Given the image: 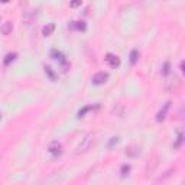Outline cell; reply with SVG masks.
Returning <instances> with one entry per match:
<instances>
[{
    "mask_svg": "<svg viewBox=\"0 0 185 185\" xmlns=\"http://www.w3.org/2000/svg\"><path fill=\"white\" fill-rule=\"evenodd\" d=\"M93 139H94V135L93 133H87L86 136H84V139H81V142L80 145L77 146V153H80V152H86L87 149L90 147V145L93 143Z\"/></svg>",
    "mask_w": 185,
    "mask_h": 185,
    "instance_id": "obj_1",
    "label": "cell"
},
{
    "mask_svg": "<svg viewBox=\"0 0 185 185\" xmlns=\"http://www.w3.org/2000/svg\"><path fill=\"white\" fill-rule=\"evenodd\" d=\"M107 80H109V74L101 71V72H97V74H94V75H93V78H91V82H93L94 86H101V84H104Z\"/></svg>",
    "mask_w": 185,
    "mask_h": 185,
    "instance_id": "obj_2",
    "label": "cell"
},
{
    "mask_svg": "<svg viewBox=\"0 0 185 185\" xmlns=\"http://www.w3.org/2000/svg\"><path fill=\"white\" fill-rule=\"evenodd\" d=\"M106 64L110 66V68H117V66L120 65V58L117 57V55H114V54H107L104 58Z\"/></svg>",
    "mask_w": 185,
    "mask_h": 185,
    "instance_id": "obj_3",
    "label": "cell"
},
{
    "mask_svg": "<svg viewBox=\"0 0 185 185\" xmlns=\"http://www.w3.org/2000/svg\"><path fill=\"white\" fill-rule=\"evenodd\" d=\"M48 152L51 153L52 156H59V155L62 153V145L59 142L49 143V146H48Z\"/></svg>",
    "mask_w": 185,
    "mask_h": 185,
    "instance_id": "obj_4",
    "label": "cell"
},
{
    "mask_svg": "<svg viewBox=\"0 0 185 185\" xmlns=\"http://www.w3.org/2000/svg\"><path fill=\"white\" fill-rule=\"evenodd\" d=\"M179 86H181V81H179V78L175 75H174V80L166 81V90L168 91H174V93H175V91L179 88Z\"/></svg>",
    "mask_w": 185,
    "mask_h": 185,
    "instance_id": "obj_5",
    "label": "cell"
},
{
    "mask_svg": "<svg viewBox=\"0 0 185 185\" xmlns=\"http://www.w3.org/2000/svg\"><path fill=\"white\" fill-rule=\"evenodd\" d=\"M169 106H171V101H166L165 104H163V107H162L159 111H158V114H156V122H163L165 120V117H166V113H168V110H169Z\"/></svg>",
    "mask_w": 185,
    "mask_h": 185,
    "instance_id": "obj_6",
    "label": "cell"
},
{
    "mask_svg": "<svg viewBox=\"0 0 185 185\" xmlns=\"http://www.w3.org/2000/svg\"><path fill=\"white\" fill-rule=\"evenodd\" d=\"M12 30H13V25H12V22H5V23L2 25V28H0V32L3 33L5 36H7L9 33H12Z\"/></svg>",
    "mask_w": 185,
    "mask_h": 185,
    "instance_id": "obj_7",
    "label": "cell"
},
{
    "mask_svg": "<svg viewBox=\"0 0 185 185\" xmlns=\"http://www.w3.org/2000/svg\"><path fill=\"white\" fill-rule=\"evenodd\" d=\"M54 30H55V23H48L46 26L42 28V35L43 36H51Z\"/></svg>",
    "mask_w": 185,
    "mask_h": 185,
    "instance_id": "obj_8",
    "label": "cell"
},
{
    "mask_svg": "<svg viewBox=\"0 0 185 185\" xmlns=\"http://www.w3.org/2000/svg\"><path fill=\"white\" fill-rule=\"evenodd\" d=\"M72 28L77 29V30H86L87 23L84 20H77V22H72Z\"/></svg>",
    "mask_w": 185,
    "mask_h": 185,
    "instance_id": "obj_9",
    "label": "cell"
},
{
    "mask_svg": "<svg viewBox=\"0 0 185 185\" xmlns=\"http://www.w3.org/2000/svg\"><path fill=\"white\" fill-rule=\"evenodd\" d=\"M51 57H52L54 59H57V61H59V62L65 59V57H64V54L59 52L58 49H52V51H51Z\"/></svg>",
    "mask_w": 185,
    "mask_h": 185,
    "instance_id": "obj_10",
    "label": "cell"
},
{
    "mask_svg": "<svg viewBox=\"0 0 185 185\" xmlns=\"http://www.w3.org/2000/svg\"><path fill=\"white\" fill-rule=\"evenodd\" d=\"M139 55H140V54H139L138 49H133L132 52H130V64H132V65H135V64L139 61Z\"/></svg>",
    "mask_w": 185,
    "mask_h": 185,
    "instance_id": "obj_11",
    "label": "cell"
},
{
    "mask_svg": "<svg viewBox=\"0 0 185 185\" xmlns=\"http://www.w3.org/2000/svg\"><path fill=\"white\" fill-rule=\"evenodd\" d=\"M16 57H18V54L16 52H12V54H7L5 57V65H9L12 61H14L16 59Z\"/></svg>",
    "mask_w": 185,
    "mask_h": 185,
    "instance_id": "obj_12",
    "label": "cell"
},
{
    "mask_svg": "<svg viewBox=\"0 0 185 185\" xmlns=\"http://www.w3.org/2000/svg\"><path fill=\"white\" fill-rule=\"evenodd\" d=\"M162 75H168V74H169V72H171V64H169V62L166 61L165 64H163V66H162Z\"/></svg>",
    "mask_w": 185,
    "mask_h": 185,
    "instance_id": "obj_13",
    "label": "cell"
},
{
    "mask_svg": "<svg viewBox=\"0 0 185 185\" xmlns=\"http://www.w3.org/2000/svg\"><path fill=\"white\" fill-rule=\"evenodd\" d=\"M45 72H46L48 75H49V78H51L52 81L57 80V75L54 74V71H52V68H51V66H45Z\"/></svg>",
    "mask_w": 185,
    "mask_h": 185,
    "instance_id": "obj_14",
    "label": "cell"
},
{
    "mask_svg": "<svg viewBox=\"0 0 185 185\" xmlns=\"http://www.w3.org/2000/svg\"><path fill=\"white\" fill-rule=\"evenodd\" d=\"M120 172H122V176H123V178H124V176H127L129 172H130V165H123Z\"/></svg>",
    "mask_w": 185,
    "mask_h": 185,
    "instance_id": "obj_15",
    "label": "cell"
},
{
    "mask_svg": "<svg viewBox=\"0 0 185 185\" xmlns=\"http://www.w3.org/2000/svg\"><path fill=\"white\" fill-rule=\"evenodd\" d=\"M81 3H82V0H71V2H70V6H71L72 9H75V7L81 6Z\"/></svg>",
    "mask_w": 185,
    "mask_h": 185,
    "instance_id": "obj_16",
    "label": "cell"
},
{
    "mask_svg": "<svg viewBox=\"0 0 185 185\" xmlns=\"http://www.w3.org/2000/svg\"><path fill=\"white\" fill-rule=\"evenodd\" d=\"M91 109H93V106H88V107H84V109H81L80 111H78V117H82V116H84V114H86L88 110H91Z\"/></svg>",
    "mask_w": 185,
    "mask_h": 185,
    "instance_id": "obj_17",
    "label": "cell"
},
{
    "mask_svg": "<svg viewBox=\"0 0 185 185\" xmlns=\"http://www.w3.org/2000/svg\"><path fill=\"white\" fill-rule=\"evenodd\" d=\"M182 140H184V136H182V135H179V136H178V140H176V143L174 145V147H175V149H178V147L181 146V143H182Z\"/></svg>",
    "mask_w": 185,
    "mask_h": 185,
    "instance_id": "obj_18",
    "label": "cell"
},
{
    "mask_svg": "<svg viewBox=\"0 0 185 185\" xmlns=\"http://www.w3.org/2000/svg\"><path fill=\"white\" fill-rule=\"evenodd\" d=\"M119 142V138H111V142H110V146H113L114 143Z\"/></svg>",
    "mask_w": 185,
    "mask_h": 185,
    "instance_id": "obj_19",
    "label": "cell"
},
{
    "mask_svg": "<svg viewBox=\"0 0 185 185\" xmlns=\"http://www.w3.org/2000/svg\"><path fill=\"white\" fill-rule=\"evenodd\" d=\"M181 71H182V72H184V71H185V70H184V61L181 62Z\"/></svg>",
    "mask_w": 185,
    "mask_h": 185,
    "instance_id": "obj_20",
    "label": "cell"
},
{
    "mask_svg": "<svg viewBox=\"0 0 185 185\" xmlns=\"http://www.w3.org/2000/svg\"><path fill=\"white\" fill-rule=\"evenodd\" d=\"M2 3H7V2H10V0H0Z\"/></svg>",
    "mask_w": 185,
    "mask_h": 185,
    "instance_id": "obj_21",
    "label": "cell"
}]
</instances>
